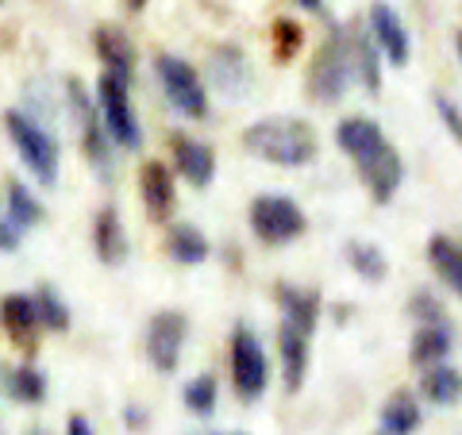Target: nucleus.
<instances>
[{
  "label": "nucleus",
  "instance_id": "1",
  "mask_svg": "<svg viewBox=\"0 0 462 435\" xmlns=\"http://www.w3.org/2000/svg\"><path fill=\"white\" fill-rule=\"evenodd\" d=\"M243 147L254 158H263L270 166L282 170H300L316 158V132L305 120H285V116H273V120H258L243 132Z\"/></svg>",
  "mask_w": 462,
  "mask_h": 435
},
{
  "label": "nucleus",
  "instance_id": "2",
  "mask_svg": "<svg viewBox=\"0 0 462 435\" xmlns=\"http://www.w3.org/2000/svg\"><path fill=\"white\" fill-rule=\"evenodd\" d=\"M5 132H8L12 147H16V154H20V162L35 173V181L47 185V190H54V185H58V170H62L58 139L42 124H35L27 112H16V108L5 112Z\"/></svg>",
  "mask_w": 462,
  "mask_h": 435
},
{
  "label": "nucleus",
  "instance_id": "3",
  "mask_svg": "<svg viewBox=\"0 0 462 435\" xmlns=\"http://www.w3.org/2000/svg\"><path fill=\"white\" fill-rule=\"evenodd\" d=\"M132 81L108 74V69H100L97 78V108H100V120H105L108 135L116 147L124 151H139L143 143V132H139V120H135V108H132Z\"/></svg>",
  "mask_w": 462,
  "mask_h": 435
},
{
  "label": "nucleus",
  "instance_id": "4",
  "mask_svg": "<svg viewBox=\"0 0 462 435\" xmlns=\"http://www.w3.org/2000/svg\"><path fill=\"white\" fill-rule=\"evenodd\" d=\"M247 220H251L254 239L266 243V246H285V243H293V239L305 236V227H309V220H305V212H300L297 200L278 197V193L254 197Z\"/></svg>",
  "mask_w": 462,
  "mask_h": 435
},
{
  "label": "nucleus",
  "instance_id": "5",
  "mask_svg": "<svg viewBox=\"0 0 462 435\" xmlns=\"http://www.w3.org/2000/svg\"><path fill=\"white\" fill-rule=\"evenodd\" d=\"M154 78L162 85V93L173 108L189 120H205L208 116V89L200 81L197 69L178 54H158L154 58Z\"/></svg>",
  "mask_w": 462,
  "mask_h": 435
},
{
  "label": "nucleus",
  "instance_id": "6",
  "mask_svg": "<svg viewBox=\"0 0 462 435\" xmlns=\"http://www.w3.org/2000/svg\"><path fill=\"white\" fill-rule=\"evenodd\" d=\"M231 385L243 401H258L270 389L266 347L247 324H236V331H231Z\"/></svg>",
  "mask_w": 462,
  "mask_h": 435
},
{
  "label": "nucleus",
  "instance_id": "7",
  "mask_svg": "<svg viewBox=\"0 0 462 435\" xmlns=\"http://www.w3.org/2000/svg\"><path fill=\"white\" fill-rule=\"evenodd\" d=\"M351 62H346V51H343V35L339 27L331 32V39L316 51L312 66H309V100L312 105H339L346 97V85H351Z\"/></svg>",
  "mask_w": 462,
  "mask_h": 435
},
{
  "label": "nucleus",
  "instance_id": "8",
  "mask_svg": "<svg viewBox=\"0 0 462 435\" xmlns=\"http://www.w3.org/2000/svg\"><path fill=\"white\" fill-rule=\"evenodd\" d=\"M185 339H189V316L178 312V309H166V312H154L151 324H147V362L158 374H173L181 366V351H185Z\"/></svg>",
  "mask_w": 462,
  "mask_h": 435
},
{
  "label": "nucleus",
  "instance_id": "9",
  "mask_svg": "<svg viewBox=\"0 0 462 435\" xmlns=\"http://www.w3.org/2000/svg\"><path fill=\"white\" fill-rule=\"evenodd\" d=\"M66 97H69V105H74L78 112V124H81V147H85V158H89V166L97 173H112V151H108V127L105 120H100V108H97V97H89L81 89L78 81H66Z\"/></svg>",
  "mask_w": 462,
  "mask_h": 435
},
{
  "label": "nucleus",
  "instance_id": "10",
  "mask_svg": "<svg viewBox=\"0 0 462 435\" xmlns=\"http://www.w3.org/2000/svg\"><path fill=\"white\" fill-rule=\"evenodd\" d=\"M339 35H343L346 62H351V78L363 81V89L374 97V93L382 89V62H385V58L378 51V42H374L370 27H363V23H343Z\"/></svg>",
  "mask_w": 462,
  "mask_h": 435
},
{
  "label": "nucleus",
  "instance_id": "11",
  "mask_svg": "<svg viewBox=\"0 0 462 435\" xmlns=\"http://www.w3.org/2000/svg\"><path fill=\"white\" fill-rule=\"evenodd\" d=\"M370 35L374 42H378V51L389 66H409V54H412V39H409V27H404V20L397 16L393 5H385V0H378V5H370Z\"/></svg>",
  "mask_w": 462,
  "mask_h": 435
},
{
  "label": "nucleus",
  "instance_id": "12",
  "mask_svg": "<svg viewBox=\"0 0 462 435\" xmlns=\"http://www.w3.org/2000/svg\"><path fill=\"white\" fill-rule=\"evenodd\" d=\"M358 173H363V185L366 193L374 197V205H389L397 197L401 181H404V162L401 154L393 151V143H385L382 151H374L370 158L358 162Z\"/></svg>",
  "mask_w": 462,
  "mask_h": 435
},
{
  "label": "nucleus",
  "instance_id": "13",
  "mask_svg": "<svg viewBox=\"0 0 462 435\" xmlns=\"http://www.w3.org/2000/svg\"><path fill=\"white\" fill-rule=\"evenodd\" d=\"M278 355H282V382L289 393H297L309 378V362H312V331L278 324Z\"/></svg>",
  "mask_w": 462,
  "mask_h": 435
},
{
  "label": "nucleus",
  "instance_id": "14",
  "mask_svg": "<svg viewBox=\"0 0 462 435\" xmlns=\"http://www.w3.org/2000/svg\"><path fill=\"white\" fill-rule=\"evenodd\" d=\"M170 151H173V162H178V173L189 185H197V190H208L212 178H216V154L212 147H205V143H197L189 135L173 132L170 135Z\"/></svg>",
  "mask_w": 462,
  "mask_h": 435
},
{
  "label": "nucleus",
  "instance_id": "15",
  "mask_svg": "<svg viewBox=\"0 0 462 435\" xmlns=\"http://www.w3.org/2000/svg\"><path fill=\"white\" fill-rule=\"evenodd\" d=\"M0 328L12 343H20L32 351L35 347V336L42 331L39 324V309H35V293H8L0 301Z\"/></svg>",
  "mask_w": 462,
  "mask_h": 435
},
{
  "label": "nucleus",
  "instance_id": "16",
  "mask_svg": "<svg viewBox=\"0 0 462 435\" xmlns=\"http://www.w3.org/2000/svg\"><path fill=\"white\" fill-rule=\"evenodd\" d=\"M336 143H339V151L358 166L374 151H382L389 139L370 116H346V120H339V127H336Z\"/></svg>",
  "mask_w": 462,
  "mask_h": 435
},
{
  "label": "nucleus",
  "instance_id": "17",
  "mask_svg": "<svg viewBox=\"0 0 462 435\" xmlns=\"http://www.w3.org/2000/svg\"><path fill=\"white\" fill-rule=\"evenodd\" d=\"M93 251L105 266H124L127 255H132V243H127V227L120 220L116 208H100L93 220Z\"/></svg>",
  "mask_w": 462,
  "mask_h": 435
},
{
  "label": "nucleus",
  "instance_id": "18",
  "mask_svg": "<svg viewBox=\"0 0 462 435\" xmlns=\"http://www.w3.org/2000/svg\"><path fill=\"white\" fill-rule=\"evenodd\" d=\"M93 47H97V58H100V66H105L108 74L124 78V81L135 78V47H132V39H127L120 27H112V23L97 27Z\"/></svg>",
  "mask_w": 462,
  "mask_h": 435
},
{
  "label": "nucleus",
  "instance_id": "19",
  "mask_svg": "<svg viewBox=\"0 0 462 435\" xmlns=\"http://www.w3.org/2000/svg\"><path fill=\"white\" fill-rule=\"evenodd\" d=\"M273 297H278V312H282V320L285 324H293V328H305L316 336V324H320V309H324V301L316 289H300V285H278L273 289Z\"/></svg>",
  "mask_w": 462,
  "mask_h": 435
},
{
  "label": "nucleus",
  "instance_id": "20",
  "mask_svg": "<svg viewBox=\"0 0 462 435\" xmlns=\"http://www.w3.org/2000/svg\"><path fill=\"white\" fill-rule=\"evenodd\" d=\"M139 193L151 220H170L173 205H178V190H173V178L162 162H147L139 170Z\"/></svg>",
  "mask_w": 462,
  "mask_h": 435
},
{
  "label": "nucleus",
  "instance_id": "21",
  "mask_svg": "<svg viewBox=\"0 0 462 435\" xmlns=\"http://www.w3.org/2000/svg\"><path fill=\"white\" fill-rule=\"evenodd\" d=\"M428 263L439 273V282L451 289L455 297H462V243L447 239V236H431L428 239Z\"/></svg>",
  "mask_w": 462,
  "mask_h": 435
},
{
  "label": "nucleus",
  "instance_id": "22",
  "mask_svg": "<svg viewBox=\"0 0 462 435\" xmlns=\"http://www.w3.org/2000/svg\"><path fill=\"white\" fill-rule=\"evenodd\" d=\"M451 328L447 324H420L412 336V347H409V358L412 366H436V362H443L447 355H451Z\"/></svg>",
  "mask_w": 462,
  "mask_h": 435
},
{
  "label": "nucleus",
  "instance_id": "23",
  "mask_svg": "<svg viewBox=\"0 0 462 435\" xmlns=\"http://www.w3.org/2000/svg\"><path fill=\"white\" fill-rule=\"evenodd\" d=\"M166 251H170L173 263L197 266L208 258V239H205V231L193 227V224H173L170 236H166Z\"/></svg>",
  "mask_w": 462,
  "mask_h": 435
},
{
  "label": "nucleus",
  "instance_id": "24",
  "mask_svg": "<svg viewBox=\"0 0 462 435\" xmlns=\"http://www.w3.org/2000/svg\"><path fill=\"white\" fill-rule=\"evenodd\" d=\"M420 420H424V412L412 393H393L382 409V431L385 435H412V431H420Z\"/></svg>",
  "mask_w": 462,
  "mask_h": 435
},
{
  "label": "nucleus",
  "instance_id": "25",
  "mask_svg": "<svg viewBox=\"0 0 462 435\" xmlns=\"http://www.w3.org/2000/svg\"><path fill=\"white\" fill-rule=\"evenodd\" d=\"M420 393L431 404H455L462 397V374L455 366H447V358L436 362V366H424V382H420Z\"/></svg>",
  "mask_w": 462,
  "mask_h": 435
},
{
  "label": "nucleus",
  "instance_id": "26",
  "mask_svg": "<svg viewBox=\"0 0 462 435\" xmlns=\"http://www.w3.org/2000/svg\"><path fill=\"white\" fill-rule=\"evenodd\" d=\"M5 216L8 220H16L23 231L27 227H35V224H42V205H39V197L27 190L23 181H8V190H5Z\"/></svg>",
  "mask_w": 462,
  "mask_h": 435
},
{
  "label": "nucleus",
  "instance_id": "27",
  "mask_svg": "<svg viewBox=\"0 0 462 435\" xmlns=\"http://www.w3.org/2000/svg\"><path fill=\"white\" fill-rule=\"evenodd\" d=\"M5 389L12 401L20 404H39L47 397V378L35 370V366H16V370H5Z\"/></svg>",
  "mask_w": 462,
  "mask_h": 435
},
{
  "label": "nucleus",
  "instance_id": "28",
  "mask_svg": "<svg viewBox=\"0 0 462 435\" xmlns=\"http://www.w3.org/2000/svg\"><path fill=\"white\" fill-rule=\"evenodd\" d=\"M343 258L351 263V270H355L363 282H382L385 273H389L385 255H382L374 243H346V246H343Z\"/></svg>",
  "mask_w": 462,
  "mask_h": 435
},
{
  "label": "nucleus",
  "instance_id": "29",
  "mask_svg": "<svg viewBox=\"0 0 462 435\" xmlns=\"http://www.w3.org/2000/svg\"><path fill=\"white\" fill-rule=\"evenodd\" d=\"M35 309H39L42 331H69V304L62 301V293L54 285L35 289Z\"/></svg>",
  "mask_w": 462,
  "mask_h": 435
},
{
  "label": "nucleus",
  "instance_id": "30",
  "mask_svg": "<svg viewBox=\"0 0 462 435\" xmlns=\"http://www.w3.org/2000/svg\"><path fill=\"white\" fill-rule=\"evenodd\" d=\"M216 393H220V389H216L212 374H197V378L185 382L181 401H185V409H189L197 420H208L216 412Z\"/></svg>",
  "mask_w": 462,
  "mask_h": 435
},
{
  "label": "nucleus",
  "instance_id": "31",
  "mask_svg": "<svg viewBox=\"0 0 462 435\" xmlns=\"http://www.w3.org/2000/svg\"><path fill=\"white\" fill-rule=\"evenodd\" d=\"M270 35H273V58H278V62H289V58L300 51V39H305L300 23H293V20H278Z\"/></svg>",
  "mask_w": 462,
  "mask_h": 435
},
{
  "label": "nucleus",
  "instance_id": "32",
  "mask_svg": "<svg viewBox=\"0 0 462 435\" xmlns=\"http://www.w3.org/2000/svg\"><path fill=\"white\" fill-rule=\"evenodd\" d=\"M409 312L416 316V324H447V309L439 304V297H436V293H428V289H420V293H412Z\"/></svg>",
  "mask_w": 462,
  "mask_h": 435
},
{
  "label": "nucleus",
  "instance_id": "33",
  "mask_svg": "<svg viewBox=\"0 0 462 435\" xmlns=\"http://www.w3.org/2000/svg\"><path fill=\"white\" fill-rule=\"evenodd\" d=\"M436 112H439V120H443V127L451 132V139L455 143H462V108L455 105L451 97H443V93H436Z\"/></svg>",
  "mask_w": 462,
  "mask_h": 435
},
{
  "label": "nucleus",
  "instance_id": "34",
  "mask_svg": "<svg viewBox=\"0 0 462 435\" xmlns=\"http://www.w3.org/2000/svg\"><path fill=\"white\" fill-rule=\"evenodd\" d=\"M20 243H23V227L16 220H8V216H0V255L20 251Z\"/></svg>",
  "mask_w": 462,
  "mask_h": 435
},
{
  "label": "nucleus",
  "instance_id": "35",
  "mask_svg": "<svg viewBox=\"0 0 462 435\" xmlns=\"http://www.w3.org/2000/svg\"><path fill=\"white\" fill-rule=\"evenodd\" d=\"M66 431H69V435H89L93 428H89V420H85V416H69V424H66Z\"/></svg>",
  "mask_w": 462,
  "mask_h": 435
},
{
  "label": "nucleus",
  "instance_id": "36",
  "mask_svg": "<svg viewBox=\"0 0 462 435\" xmlns=\"http://www.w3.org/2000/svg\"><path fill=\"white\" fill-rule=\"evenodd\" d=\"M293 5H300L305 12H324V0H293Z\"/></svg>",
  "mask_w": 462,
  "mask_h": 435
},
{
  "label": "nucleus",
  "instance_id": "37",
  "mask_svg": "<svg viewBox=\"0 0 462 435\" xmlns=\"http://www.w3.org/2000/svg\"><path fill=\"white\" fill-rule=\"evenodd\" d=\"M124 8L127 12H143V8H147V0H124Z\"/></svg>",
  "mask_w": 462,
  "mask_h": 435
},
{
  "label": "nucleus",
  "instance_id": "38",
  "mask_svg": "<svg viewBox=\"0 0 462 435\" xmlns=\"http://www.w3.org/2000/svg\"><path fill=\"white\" fill-rule=\"evenodd\" d=\"M455 51H458V62H462V32L455 35Z\"/></svg>",
  "mask_w": 462,
  "mask_h": 435
},
{
  "label": "nucleus",
  "instance_id": "39",
  "mask_svg": "<svg viewBox=\"0 0 462 435\" xmlns=\"http://www.w3.org/2000/svg\"><path fill=\"white\" fill-rule=\"evenodd\" d=\"M0 5H5V0H0Z\"/></svg>",
  "mask_w": 462,
  "mask_h": 435
}]
</instances>
